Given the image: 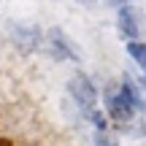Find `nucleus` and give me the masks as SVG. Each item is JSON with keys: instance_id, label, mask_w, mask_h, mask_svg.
<instances>
[{"instance_id": "f257e3e1", "label": "nucleus", "mask_w": 146, "mask_h": 146, "mask_svg": "<svg viewBox=\"0 0 146 146\" xmlns=\"http://www.w3.org/2000/svg\"><path fill=\"white\" fill-rule=\"evenodd\" d=\"M8 38L19 52H41L43 38L41 30L33 25H22V22H8Z\"/></svg>"}, {"instance_id": "f03ea898", "label": "nucleus", "mask_w": 146, "mask_h": 146, "mask_svg": "<svg viewBox=\"0 0 146 146\" xmlns=\"http://www.w3.org/2000/svg\"><path fill=\"white\" fill-rule=\"evenodd\" d=\"M68 92L70 98L78 103V108L84 111V114H89V111H95V100H98V89H95V84L89 81L84 73H76V76L68 81Z\"/></svg>"}, {"instance_id": "7ed1b4c3", "label": "nucleus", "mask_w": 146, "mask_h": 146, "mask_svg": "<svg viewBox=\"0 0 146 146\" xmlns=\"http://www.w3.org/2000/svg\"><path fill=\"white\" fill-rule=\"evenodd\" d=\"M49 49H52L54 60H78L76 46L70 43V38L65 35L60 27H52V30H49Z\"/></svg>"}, {"instance_id": "20e7f679", "label": "nucleus", "mask_w": 146, "mask_h": 146, "mask_svg": "<svg viewBox=\"0 0 146 146\" xmlns=\"http://www.w3.org/2000/svg\"><path fill=\"white\" fill-rule=\"evenodd\" d=\"M106 108H108V114L114 116V119H119V122H127L133 116V106L127 103V98L122 95V89H116L114 84L108 87V92H106Z\"/></svg>"}, {"instance_id": "39448f33", "label": "nucleus", "mask_w": 146, "mask_h": 146, "mask_svg": "<svg viewBox=\"0 0 146 146\" xmlns=\"http://www.w3.org/2000/svg\"><path fill=\"white\" fill-rule=\"evenodd\" d=\"M119 27H122V33H125L127 38H133V41H135L138 33H141V19H138V11L130 8V5H122V8H119Z\"/></svg>"}, {"instance_id": "423d86ee", "label": "nucleus", "mask_w": 146, "mask_h": 146, "mask_svg": "<svg viewBox=\"0 0 146 146\" xmlns=\"http://www.w3.org/2000/svg\"><path fill=\"white\" fill-rule=\"evenodd\" d=\"M127 52H130V57L135 60V62L143 68V73H146V43H141V41H130V43H127Z\"/></svg>"}, {"instance_id": "0eeeda50", "label": "nucleus", "mask_w": 146, "mask_h": 146, "mask_svg": "<svg viewBox=\"0 0 146 146\" xmlns=\"http://www.w3.org/2000/svg\"><path fill=\"white\" fill-rule=\"evenodd\" d=\"M95 146H119V141L106 135V133H98V135H95Z\"/></svg>"}, {"instance_id": "6e6552de", "label": "nucleus", "mask_w": 146, "mask_h": 146, "mask_svg": "<svg viewBox=\"0 0 146 146\" xmlns=\"http://www.w3.org/2000/svg\"><path fill=\"white\" fill-rule=\"evenodd\" d=\"M84 116H87L89 122H95V127H98V130H103V127H106V119H103V114H100L98 108H95V111H89V114H84Z\"/></svg>"}, {"instance_id": "1a4fd4ad", "label": "nucleus", "mask_w": 146, "mask_h": 146, "mask_svg": "<svg viewBox=\"0 0 146 146\" xmlns=\"http://www.w3.org/2000/svg\"><path fill=\"white\" fill-rule=\"evenodd\" d=\"M108 3H111V5H119V8H122V5H127L130 0H108Z\"/></svg>"}, {"instance_id": "9d476101", "label": "nucleus", "mask_w": 146, "mask_h": 146, "mask_svg": "<svg viewBox=\"0 0 146 146\" xmlns=\"http://www.w3.org/2000/svg\"><path fill=\"white\" fill-rule=\"evenodd\" d=\"M0 146H16V143L11 141V138H0Z\"/></svg>"}, {"instance_id": "9b49d317", "label": "nucleus", "mask_w": 146, "mask_h": 146, "mask_svg": "<svg viewBox=\"0 0 146 146\" xmlns=\"http://www.w3.org/2000/svg\"><path fill=\"white\" fill-rule=\"evenodd\" d=\"M143 84H146V73H143Z\"/></svg>"}]
</instances>
